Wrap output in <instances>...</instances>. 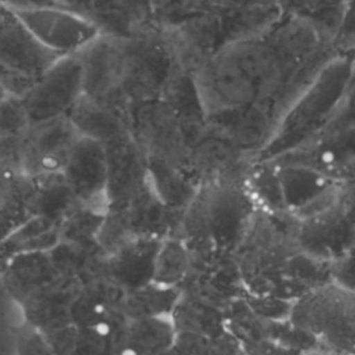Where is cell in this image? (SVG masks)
Segmentation results:
<instances>
[{
  "label": "cell",
  "mask_w": 355,
  "mask_h": 355,
  "mask_svg": "<svg viewBox=\"0 0 355 355\" xmlns=\"http://www.w3.org/2000/svg\"><path fill=\"white\" fill-rule=\"evenodd\" d=\"M355 71V57H330L290 103L252 161H275L319 139L329 128Z\"/></svg>",
  "instance_id": "6da1fadb"
},
{
  "label": "cell",
  "mask_w": 355,
  "mask_h": 355,
  "mask_svg": "<svg viewBox=\"0 0 355 355\" xmlns=\"http://www.w3.org/2000/svg\"><path fill=\"white\" fill-rule=\"evenodd\" d=\"M288 320L324 348L355 355V291L334 283L312 288L294 301Z\"/></svg>",
  "instance_id": "7a4b0ae2"
},
{
  "label": "cell",
  "mask_w": 355,
  "mask_h": 355,
  "mask_svg": "<svg viewBox=\"0 0 355 355\" xmlns=\"http://www.w3.org/2000/svg\"><path fill=\"white\" fill-rule=\"evenodd\" d=\"M130 130L148 169H175L189 173L191 133L162 100L158 98L135 107Z\"/></svg>",
  "instance_id": "3957f363"
},
{
  "label": "cell",
  "mask_w": 355,
  "mask_h": 355,
  "mask_svg": "<svg viewBox=\"0 0 355 355\" xmlns=\"http://www.w3.org/2000/svg\"><path fill=\"white\" fill-rule=\"evenodd\" d=\"M193 76L209 123L220 122L258 100L255 82L223 47L208 57Z\"/></svg>",
  "instance_id": "277c9868"
},
{
  "label": "cell",
  "mask_w": 355,
  "mask_h": 355,
  "mask_svg": "<svg viewBox=\"0 0 355 355\" xmlns=\"http://www.w3.org/2000/svg\"><path fill=\"white\" fill-rule=\"evenodd\" d=\"M58 58L10 10L0 24V83L12 96L22 98Z\"/></svg>",
  "instance_id": "5b68a950"
},
{
  "label": "cell",
  "mask_w": 355,
  "mask_h": 355,
  "mask_svg": "<svg viewBox=\"0 0 355 355\" xmlns=\"http://www.w3.org/2000/svg\"><path fill=\"white\" fill-rule=\"evenodd\" d=\"M79 137L68 116L31 123L18 137V168L31 178L61 175Z\"/></svg>",
  "instance_id": "8992f818"
},
{
  "label": "cell",
  "mask_w": 355,
  "mask_h": 355,
  "mask_svg": "<svg viewBox=\"0 0 355 355\" xmlns=\"http://www.w3.org/2000/svg\"><path fill=\"white\" fill-rule=\"evenodd\" d=\"M83 94V67L78 54L58 58L21 98L31 123L67 116Z\"/></svg>",
  "instance_id": "52a82bcc"
},
{
  "label": "cell",
  "mask_w": 355,
  "mask_h": 355,
  "mask_svg": "<svg viewBox=\"0 0 355 355\" xmlns=\"http://www.w3.org/2000/svg\"><path fill=\"white\" fill-rule=\"evenodd\" d=\"M11 11L43 47L60 58L80 53L101 36L89 21L55 4Z\"/></svg>",
  "instance_id": "ba28073f"
},
{
  "label": "cell",
  "mask_w": 355,
  "mask_h": 355,
  "mask_svg": "<svg viewBox=\"0 0 355 355\" xmlns=\"http://www.w3.org/2000/svg\"><path fill=\"white\" fill-rule=\"evenodd\" d=\"M62 176L80 207L107 214L108 164L103 143L80 136L68 158Z\"/></svg>",
  "instance_id": "9c48e42d"
},
{
  "label": "cell",
  "mask_w": 355,
  "mask_h": 355,
  "mask_svg": "<svg viewBox=\"0 0 355 355\" xmlns=\"http://www.w3.org/2000/svg\"><path fill=\"white\" fill-rule=\"evenodd\" d=\"M54 4L85 18L105 36L133 37L158 26L148 0H54Z\"/></svg>",
  "instance_id": "30bf717a"
},
{
  "label": "cell",
  "mask_w": 355,
  "mask_h": 355,
  "mask_svg": "<svg viewBox=\"0 0 355 355\" xmlns=\"http://www.w3.org/2000/svg\"><path fill=\"white\" fill-rule=\"evenodd\" d=\"M297 222L295 241L306 255L330 262L355 245V218L341 200L331 208Z\"/></svg>",
  "instance_id": "8fae6325"
},
{
  "label": "cell",
  "mask_w": 355,
  "mask_h": 355,
  "mask_svg": "<svg viewBox=\"0 0 355 355\" xmlns=\"http://www.w3.org/2000/svg\"><path fill=\"white\" fill-rule=\"evenodd\" d=\"M108 211H119L135 201L150 186L147 161L132 133L108 141Z\"/></svg>",
  "instance_id": "7c38bea8"
},
{
  "label": "cell",
  "mask_w": 355,
  "mask_h": 355,
  "mask_svg": "<svg viewBox=\"0 0 355 355\" xmlns=\"http://www.w3.org/2000/svg\"><path fill=\"white\" fill-rule=\"evenodd\" d=\"M82 284L72 277L58 276L31 294L22 304L28 326L46 336L73 324L71 309Z\"/></svg>",
  "instance_id": "4fadbf2b"
},
{
  "label": "cell",
  "mask_w": 355,
  "mask_h": 355,
  "mask_svg": "<svg viewBox=\"0 0 355 355\" xmlns=\"http://www.w3.org/2000/svg\"><path fill=\"white\" fill-rule=\"evenodd\" d=\"M162 239L136 237L108 255V277L125 293L154 282L155 261Z\"/></svg>",
  "instance_id": "5bb4252c"
},
{
  "label": "cell",
  "mask_w": 355,
  "mask_h": 355,
  "mask_svg": "<svg viewBox=\"0 0 355 355\" xmlns=\"http://www.w3.org/2000/svg\"><path fill=\"white\" fill-rule=\"evenodd\" d=\"M355 161V129L343 130L319 137L318 140L286 154L275 164H294L315 168L318 171L336 175ZM337 180V179H336Z\"/></svg>",
  "instance_id": "9a60e30c"
},
{
  "label": "cell",
  "mask_w": 355,
  "mask_h": 355,
  "mask_svg": "<svg viewBox=\"0 0 355 355\" xmlns=\"http://www.w3.org/2000/svg\"><path fill=\"white\" fill-rule=\"evenodd\" d=\"M57 277L49 251L19 254L1 265V287L19 305Z\"/></svg>",
  "instance_id": "2e32d148"
},
{
  "label": "cell",
  "mask_w": 355,
  "mask_h": 355,
  "mask_svg": "<svg viewBox=\"0 0 355 355\" xmlns=\"http://www.w3.org/2000/svg\"><path fill=\"white\" fill-rule=\"evenodd\" d=\"M265 36L279 57L290 65L320 54L322 32L311 18L304 15H293L276 22Z\"/></svg>",
  "instance_id": "e0dca14e"
},
{
  "label": "cell",
  "mask_w": 355,
  "mask_h": 355,
  "mask_svg": "<svg viewBox=\"0 0 355 355\" xmlns=\"http://www.w3.org/2000/svg\"><path fill=\"white\" fill-rule=\"evenodd\" d=\"M125 294L108 276L83 284L71 309L73 324L86 327L112 319L122 312Z\"/></svg>",
  "instance_id": "ac0fdd59"
},
{
  "label": "cell",
  "mask_w": 355,
  "mask_h": 355,
  "mask_svg": "<svg viewBox=\"0 0 355 355\" xmlns=\"http://www.w3.org/2000/svg\"><path fill=\"white\" fill-rule=\"evenodd\" d=\"M58 276L76 279L82 286L108 276V252L98 241L68 243L60 241L49 250Z\"/></svg>",
  "instance_id": "d6986e66"
},
{
  "label": "cell",
  "mask_w": 355,
  "mask_h": 355,
  "mask_svg": "<svg viewBox=\"0 0 355 355\" xmlns=\"http://www.w3.org/2000/svg\"><path fill=\"white\" fill-rule=\"evenodd\" d=\"M80 136L103 144L132 133L130 118L105 107L82 94L67 115Z\"/></svg>",
  "instance_id": "ffe728a7"
},
{
  "label": "cell",
  "mask_w": 355,
  "mask_h": 355,
  "mask_svg": "<svg viewBox=\"0 0 355 355\" xmlns=\"http://www.w3.org/2000/svg\"><path fill=\"white\" fill-rule=\"evenodd\" d=\"M275 165L277 166L286 205L291 215L323 193L340 184L334 176L315 168L294 164Z\"/></svg>",
  "instance_id": "44dd1931"
},
{
  "label": "cell",
  "mask_w": 355,
  "mask_h": 355,
  "mask_svg": "<svg viewBox=\"0 0 355 355\" xmlns=\"http://www.w3.org/2000/svg\"><path fill=\"white\" fill-rule=\"evenodd\" d=\"M175 337L171 316L129 320L118 355H161L173 345Z\"/></svg>",
  "instance_id": "7402d4cb"
},
{
  "label": "cell",
  "mask_w": 355,
  "mask_h": 355,
  "mask_svg": "<svg viewBox=\"0 0 355 355\" xmlns=\"http://www.w3.org/2000/svg\"><path fill=\"white\" fill-rule=\"evenodd\" d=\"M176 331H191L212 340L226 331L225 312L218 306L187 293L180 298L171 313Z\"/></svg>",
  "instance_id": "603a6c76"
},
{
  "label": "cell",
  "mask_w": 355,
  "mask_h": 355,
  "mask_svg": "<svg viewBox=\"0 0 355 355\" xmlns=\"http://www.w3.org/2000/svg\"><path fill=\"white\" fill-rule=\"evenodd\" d=\"M61 240L60 226L53 220L33 215L0 243V265L10 258L36 251H49Z\"/></svg>",
  "instance_id": "cb8c5ba5"
},
{
  "label": "cell",
  "mask_w": 355,
  "mask_h": 355,
  "mask_svg": "<svg viewBox=\"0 0 355 355\" xmlns=\"http://www.w3.org/2000/svg\"><path fill=\"white\" fill-rule=\"evenodd\" d=\"M35 196L32 209L35 215L44 216L58 226L80 207L68 189L62 173L44 178H33Z\"/></svg>",
  "instance_id": "d4e9b609"
},
{
  "label": "cell",
  "mask_w": 355,
  "mask_h": 355,
  "mask_svg": "<svg viewBox=\"0 0 355 355\" xmlns=\"http://www.w3.org/2000/svg\"><path fill=\"white\" fill-rule=\"evenodd\" d=\"M245 186L257 207L270 215L290 214L286 205L277 166L269 161H251L245 173Z\"/></svg>",
  "instance_id": "484cf974"
},
{
  "label": "cell",
  "mask_w": 355,
  "mask_h": 355,
  "mask_svg": "<svg viewBox=\"0 0 355 355\" xmlns=\"http://www.w3.org/2000/svg\"><path fill=\"white\" fill-rule=\"evenodd\" d=\"M179 298L180 290L178 287H165L153 282L126 293L122 301V312L129 320L171 316Z\"/></svg>",
  "instance_id": "4316f807"
},
{
  "label": "cell",
  "mask_w": 355,
  "mask_h": 355,
  "mask_svg": "<svg viewBox=\"0 0 355 355\" xmlns=\"http://www.w3.org/2000/svg\"><path fill=\"white\" fill-rule=\"evenodd\" d=\"M129 319L123 312L110 320L78 327L72 355H118Z\"/></svg>",
  "instance_id": "83f0119b"
},
{
  "label": "cell",
  "mask_w": 355,
  "mask_h": 355,
  "mask_svg": "<svg viewBox=\"0 0 355 355\" xmlns=\"http://www.w3.org/2000/svg\"><path fill=\"white\" fill-rule=\"evenodd\" d=\"M191 258L182 239L171 236L162 240L158 250L154 283L165 287H179L190 272Z\"/></svg>",
  "instance_id": "f1b7e54d"
},
{
  "label": "cell",
  "mask_w": 355,
  "mask_h": 355,
  "mask_svg": "<svg viewBox=\"0 0 355 355\" xmlns=\"http://www.w3.org/2000/svg\"><path fill=\"white\" fill-rule=\"evenodd\" d=\"M35 196V180L25 175L19 168L0 165V202L21 207L32 215Z\"/></svg>",
  "instance_id": "f546056e"
},
{
  "label": "cell",
  "mask_w": 355,
  "mask_h": 355,
  "mask_svg": "<svg viewBox=\"0 0 355 355\" xmlns=\"http://www.w3.org/2000/svg\"><path fill=\"white\" fill-rule=\"evenodd\" d=\"M105 215L93 209L78 207L60 226V241L93 243L98 241V233Z\"/></svg>",
  "instance_id": "4dcf8cb0"
},
{
  "label": "cell",
  "mask_w": 355,
  "mask_h": 355,
  "mask_svg": "<svg viewBox=\"0 0 355 355\" xmlns=\"http://www.w3.org/2000/svg\"><path fill=\"white\" fill-rule=\"evenodd\" d=\"M148 4L158 26L179 24L211 8V0H148Z\"/></svg>",
  "instance_id": "1f68e13d"
},
{
  "label": "cell",
  "mask_w": 355,
  "mask_h": 355,
  "mask_svg": "<svg viewBox=\"0 0 355 355\" xmlns=\"http://www.w3.org/2000/svg\"><path fill=\"white\" fill-rule=\"evenodd\" d=\"M245 304L248 308L261 319L266 320H288L294 301L284 300L275 295L266 294H251L245 297Z\"/></svg>",
  "instance_id": "d6a6232c"
},
{
  "label": "cell",
  "mask_w": 355,
  "mask_h": 355,
  "mask_svg": "<svg viewBox=\"0 0 355 355\" xmlns=\"http://www.w3.org/2000/svg\"><path fill=\"white\" fill-rule=\"evenodd\" d=\"M31 125L19 97L11 96L0 105V137H19Z\"/></svg>",
  "instance_id": "836d02e7"
},
{
  "label": "cell",
  "mask_w": 355,
  "mask_h": 355,
  "mask_svg": "<svg viewBox=\"0 0 355 355\" xmlns=\"http://www.w3.org/2000/svg\"><path fill=\"white\" fill-rule=\"evenodd\" d=\"M349 129H355V71L329 128L322 136Z\"/></svg>",
  "instance_id": "e575fe53"
},
{
  "label": "cell",
  "mask_w": 355,
  "mask_h": 355,
  "mask_svg": "<svg viewBox=\"0 0 355 355\" xmlns=\"http://www.w3.org/2000/svg\"><path fill=\"white\" fill-rule=\"evenodd\" d=\"M330 277L331 283L355 291V245L330 261Z\"/></svg>",
  "instance_id": "d590c367"
},
{
  "label": "cell",
  "mask_w": 355,
  "mask_h": 355,
  "mask_svg": "<svg viewBox=\"0 0 355 355\" xmlns=\"http://www.w3.org/2000/svg\"><path fill=\"white\" fill-rule=\"evenodd\" d=\"M32 216L28 209L0 202V243Z\"/></svg>",
  "instance_id": "8d00e7d4"
},
{
  "label": "cell",
  "mask_w": 355,
  "mask_h": 355,
  "mask_svg": "<svg viewBox=\"0 0 355 355\" xmlns=\"http://www.w3.org/2000/svg\"><path fill=\"white\" fill-rule=\"evenodd\" d=\"M18 355H55L40 333L28 326L18 337Z\"/></svg>",
  "instance_id": "74e56055"
},
{
  "label": "cell",
  "mask_w": 355,
  "mask_h": 355,
  "mask_svg": "<svg viewBox=\"0 0 355 355\" xmlns=\"http://www.w3.org/2000/svg\"><path fill=\"white\" fill-rule=\"evenodd\" d=\"M0 165L18 168V137H0Z\"/></svg>",
  "instance_id": "f35d334b"
},
{
  "label": "cell",
  "mask_w": 355,
  "mask_h": 355,
  "mask_svg": "<svg viewBox=\"0 0 355 355\" xmlns=\"http://www.w3.org/2000/svg\"><path fill=\"white\" fill-rule=\"evenodd\" d=\"M0 3L6 6L8 10H24V8L53 6L54 0H0Z\"/></svg>",
  "instance_id": "ab89813d"
},
{
  "label": "cell",
  "mask_w": 355,
  "mask_h": 355,
  "mask_svg": "<svg viewBox=\"0 0 355 355\" xmlns=\"http://www.w3.org/2000/svg\"><path fill=\"white\" fill-rule=\"evenodd\" d=\"M340 200L347 211L355 218V183L341 184Z\"/></svg>",
  "instance_id": "60d3db41"
},
{
  "label": "cell",
  "mask_w": 355,
  "mask_h": 355,
  "mask_svg": "<svg viewBox=\"0 0 355 355\" xmlns=\"http://www.w3.org/2000/svg\"><path fill=\"white\" fill-rule=\"evenodd\" d=\"M304 355H348V354H343V352H337V351H333V349H329V348H323V349H311L308 351L306 354Z\"/></svg>",
  "instance_id": "b9f144b4"
},
{
  "label": "cell",
  "mask_w": 355,
  "mask_h": 355,
  "mask_svg": "<svg viewBox=\"0 0 355 355\" xmlns=\"http://www.w3.org/2000/svg\"><path fill=\"white\" fill-rule=\"evenodd\" d=\"M11 96H12V94L0 83V105H1L8 97H11Z\"/></svg>",
  "instance_id": "7bdbcfd3"
},
{
  "label": "cell",
  "mask_w": 355,
  "mask_h": 355,
  "mask_svg": "<svg viewBox=\"0 0 355 355\" xmlns=\"http://www.w3.org/2000/svg\"><path fill=\"white\" fill-rule=\"evenodd\" d=\"M8 12H10V10H8L6 6H3V4L0 3V24L6 19V17L8 15Z\"/></svg>",
  "instance_id": "ee69618b"
},
{
  "label": "cell",
  "mask_w": 355,
  "mask_h": 355,
  "mask_svg": "<svg viewBox=\"0 0 355 355\" xmlns=\"http://www.w3.org/2000/svg\"><path fill=\"white\" fill-rule=\"evenodd\" d=\"M0 286H1V265H0Z\"/></svg>",
  "instance_id": "f6af8a7d"
}]
</instances>
